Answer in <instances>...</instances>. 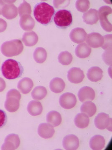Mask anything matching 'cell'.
Returning a JSON list of instances; mask_svg holds the SVG:
<instances>
[{
    "label": "cell",
    "instance_id": "cell-8",
    "mask_svg": "<svg viewBox=\"0 0 112 150\" xmlns=\"http://www.w3.org/2000/svg\"><path fill=\"white\" fill-rule=\"evenodd\" d=\"M60 105L63 108L70 109L74 107L77 102L76 97L71 93H65L60 97L59 99Z\"/></svg>",
    "mask_w": 112,
    "mask_h": 150
},
{
    "label": "cell",
    "instance_id": "cell-9",
    "mask_svg": "<svg viewBox=\"0 0 112 150\" xmlns=\"http://www.w3.org/2000/svg\"><path fill=\"white\" fill-rule=\"evenodd\" d=\"M20 145V139L18 135L10 134L6 137L4 143L1 147L2 150H15Z\"/></svg>",
    "mask_w": 112,
    "mask_h": 150
},
{
    "label": "cell",
    "instance_id": "cell-10",
    "mask_svg": "<svg viewBox=\"0 0 112 150\" xmlns=\"http://www.w3.org/2000/svg\"><path fill=\"white\" fill-rule=\"evenodd\" d=\"M86 42L89 47L98 48L102 47L104 43V37L100 33L93 32L86 36Z\"/></svg>",
    "mask_w": 112,
    "mask_h": 150
},
{
    "label": "cell",
    "instance_id": "cell-24",
    "mask_svg": "<svg viewBox=\"0 0 112 150\" xmlns=\"http://www.w3.org/2000/svg\"><path fill=\"white\" fill-rule=\"evenodd\" d=\"M89 145L92 150H102L105 146V139L101 135H95L91 138Z\"/></svg>",
    "mask_w": 112,
    "mask_h": 150
},
{
    "label": "cell",
    "instance_id": "cell-28",
    "mask_svg": "<svg viewBox=\"0 0 112 150\" xmlns=\"http://www.w3.org/2000/svg\"><path fill=\"white\" fill-rule=\"evenodd\" d=\"M97 110L96 105L90 101H85L80 107V111L88 117H92Z\"/></svg>",
    "mask_w": 112,
    "mask_h": 150
},
{
    "label": "cell",
    "instance_id": "cell-33",
    "mask_svg": "<svg viewBox=\"0 0 112 150\" xmlns=\"http://www.w3.org/2000/svg\"><path fill=\"white\" fill-rule=\"evenodd\" d=\"M90 3L88 0H78L76 2V7L80 12L84 13L90 7Z\"/></svg>",
    "mask_w": 112,
    "mask_h": 150
},
{
    "label": "cell",
    "instance_id": "cell-11",
    "mask_svg": "<svg viewBox=\"0 0 112 150\" xmlns=\"http://www.w3.org/2000/svg\"><path fill=\"white\" fill-rule=\"evenodd\" d=\"M67 79L71 83H80L84 79L85 75L83 71L80 68L73 67L68 72Z\"/></svg>",
    "mask_w": 112,
    "mask_h": 150
},
{
    "label": "cell",
    "instance_id": "cell-20",
    "mask_svg": "<svg viewBox=\"0 0 112 150\" xmlns=\"http://www.w3.org/2000/svg\"><path fill=\"white\" fill-rule=\"evenodd\" d=\"M34 86L33 81L29 78H23L18 82V88L23 94H26L31 91Z\"/></svg>",
    "mask_w": 112,
    "mask_h": 150
},
{
    "label": "cell",
    "instance_id": "cell-17",
    "mask_svg": "<svg viewBox=\"0 0 112 150\" xmlns=\"http://www.w3.org/2000/svg\"><path fill=\"white\" fill-rule=\"evenodd\" d=\"M20 25L23 30L30 31L35 25V22L30 15H25L20 17Z\"/></svg>",
    "mask_w": 112,
    "mask_h": 150
},
{
    "label": "cell",
    "instance_id": "cell-38",
    "mask_svg": "<svg viewBox=\"0 0 112 150\" xmlns=\"http://www.w3.org/2000/svg\"><path fill=\"white\" fill-rule=\"evenodd\" d=\"M6 84L4 79L0 77V93L4 90L6 88Z\"/></svg>",
    "mask_w": 112,
    "mask_h": 150
},
{
    "label": "cell",
    "instance_id": "cell-36",
    "mask_svg": "<svg viewBox=\"0 0 112 150\" xmlns=\"http://www.w3.org/2000/svg\"><path fill=\"white\" fill-rule=\"evenodd\" d=\"M7 116L4 110L0 109V129L4 127L7 123Z\"/></svg>",
    "mask_w": 112,
    "mask_h": 150
},
{
    "label": "cell",
    "instance_id": "cell-3",
    "mask_svg": "<svg viewBox=\"0 0 112 150\" xmlns=\"http://www.w3.org/2000/svg\"><path fill=\"white\" fill-rule=\"evenodd\" d=\"M23 48V44L21 40L19 39H14L3 43L1 46V51L4 56L11 57L21 54Z\"/></svg>",
    "mask_w": 112,
    "mask_h": 150
},
{
    "label": "cell",
    "instance_id": "cell-26",
    "mask_svg": "<svg viewBox=\"0 0 112 150\" xmlns=\"http://www.w3.org/2000/svg\"><path fill=\"white\" fill-rule=\"evenodd\" d=\"M46 120L48 123L54 127H57L62 123L61 115L59 112L55 110L50 111L47 114Z\"/></svg>",
    "mask_w": 112,
    "mask_h": 150
},
{
    "label": "cell",
    "instance_id": "cell-27",
    "mask_svg": "<svg viewBox=\"0 0 112 150\" xmlns=\"http://www.w3.org/2000/svg\"><path fill=\"white\" fill-rule=\"evenodd\" d=\"M89 122L88 116L83 112L78 113L75 117V124L79 129H85L88 127Z\"/></svg>",
    "mask_w": 112,
    "mask_h": 150
},
{
    "label": "cell",
    "instance_id": "cell-18",
    "mask_svg": "<svg viewBox=\"0 0 112 150\" xmlns=\"http://www.w3.org/2000/svg\"><path fill=\"white\" fill-rule=\"evenodd\" d=\"M83 21L86 24H96L99 19L98 11L95 9H90L83 14Z\"/></svg>",
    "mask_w": 112,
    "mask_h": 150
},
{
    "label": "cell",
    "instance_id": "cell-23",
    "mask_svg": "<svg viewBox=\"0 0 112 150\" xmlns=\"http://www.w3.org/2000/svg\"><path fill=\"white\" fill-rule=\"evenodd\" d=\"M38 40V35L34 31L25 32L22 36V42L27 46H35L37 44Z\"/></svg>",
    "mask_w": 112,
    "mask_h": 150
},
{
    "label": "cell",
    "instance_id": "cell-16",
    "mask_svg": "<svg viewBox=\"0 0 112 150\" xmlns=\"http://www.w3.org/2000/svg\"><path fill=\"white\" fill-rule=\"evenodd\" d=\"M18 13L17 8L11 3H8L5 5L1 10L3 16L8 20L15 18L17 16Z\"/></svg>",
    "mask_w": 112,
    "mask_h": 150
},
{
    "label": "cell",
    "instance_id": "cell-6",
    "mask_svg": "<svg viewBox=\"0 0 112 150\" xmlns=\"http://www.w3.org/2000/svg\"><path fill=\"white\" fill-rule=\"evenodd\" d=\"M112 8L110 6H104L99 8L98 16L102 28L107 32H111L112 23L109 20V17L111 16Z\"/></svg>",
    "mask_w": 112,
    "mask_h": 150
},
{
    "label": "cell",
    "instance_id": "cell-37",
    "mask_svg": "<svg viewBox=\"0 0 112 150\" xmlns=\"http://www.w3.org/2000/svg\"><path fill=\"white\" fill-rule=\"evenodd\" d=\"M7 26L6 22L4 20L0 18V33L4 32L6 29Z\"/></svg>",
    "mask_w": 112,
    "mask_h": 150
},
{
    "label": "cell",
    "instance_id": "cell-29",
    "mask_svg": "<svg viewBox=\"0 0 112 150\" xmlns=\"http://www.w3.org/2000/svg\"><path fill=\"white\" fill-rule=\"evenodd\" d=\"M47 53L46 49L43 47H38L35 49L33 53V58L38 64H42L46 61Z\"/></svg>",
    "mask_w": 112,
    "mask_h": 150
},
{
    "label": "cell",
    "instance_id": "cell-2",
    "mask_svg": "<svg viewBox=\"0 0 112 150\" xmlns=\"http://www.w3.org/2000/svg\"><path fill=\"white\" fill-rule=\"evenodd\" d=\"M1 71L6 79L13 80L20 77L24 69L20 63L13 59H8L3 63Z\"/></svg>",
    "mask_w": 112,
    "mask_h": 150
},
{
    "label": "cell",
    "instance_id": "cell-35",
    "mask_svg": "<svg viewBox=\"0 0 112 150\" xmlns=\"http://www.w3.org/2000/svg\"><path fill=\"white\" fill-rule=\"evenodd\" d=\"M103 59L104 62L107 65H111L112 64V51L111 50H108L105 51L103 54Z\"/></svg>",
    "mask_w": 112,
    "mask_h": 150
},
{
    "label": "cell",
    "instance_id": "cell-39",
    "mask_svg": "<svg viewBox=\"0 0 112 150\" xmlns=\"http://www.w3.org/2000/svg\"><path fill=\"white\" fill-rule=\"evenodd\" d=\"M5 4L3 1H0V15L1 14V10L3 7L4 6Z\"/></svg>",
    "mask_w": 112,
    "mask_h": 150
},
{
    "label": "cell",
    "instance_id": "cell-21",
    "mask_svg": "<svg viewBox=\"0 0 112 150\" xmlns=\"http://www.w3.org/2000/svg\"><path fill=\"white\" fill-rule=\"evenodd\" d=\"M65 83L63 80L60 78L53 79L50 83V88L51 91L55 93H59L64 90Z\"/></svg>",
    "mask_w": 112,
    "mask_h": 150
},
{
    "label": "cell",
    "instance_id": "cell-30",
    "mask_svg": "<svg viewBox=\"0 0 112 150\" xmlns=\"http://www.w3.org/2000/svg\"><path fill=\"white\" fill-rule=\"evenodd\" d=\"M47 94V90L43 86H37L32 91L31 96L36 100H41L45 98Z\"/></svg>",
    "mask_w": 112,
    "mask_h": 150
},
{
    "label": "cell",
    "instance_id": "cell-34",
    "mask_svg": "<svg viewBox=\"0 0 112 150\" xmlns=\"http://www.w3.org/2000/svg\"><path fill=\"white\" fill-rule=\"evenodd\" d=\"M104 43L102 46V48L106 51L112 50L111 34L104 35Z\"/></svg>",
    "mask_w": 112,
    "mask_h": 150
},
{
    "label": "cell",
    "instance_id": "cell-14",
    "mask_svg": "<svg viewBox=\"0 0 112 150\" xmlns=\"http://www.w3.org/2000/svg\"><path fill=\"white\" fill-rule=\"evenodd\" d=\"M39 136L43 139H48L52 138L55 134L54 127L49 123H42L39 125L37 129Z\"/></svg>",
    "mask_w": 112,
    "mask_h": 150
},
{
    "label": "cell",
    "instance_id": "cell-31",
    "mask_svg": "<svg viewBox=\"0 0 112 150\" xmlns=\"http://www.w3.org/2000/svg\"><path fill=\"white\" fill-rule=\"evenodd\" d=\"M58 59L59 63L64 66L69 65L72 62L73 57L72 55L67 51L62 52L59 54Z\"/></svg>",
    "mask_w": 112,
    "mask_h": 150
},
{
    "label": "cell",
    "instance_id": "cell-15",
    "mask_svg": "<svg viewBox=\"0 0 112 150\" xmlns=\"http://www.w3.org/2000/svg\"><path fill=\"white\" fill-rule=\"evenodd\" d=\"M87 35V33L83 28H76L71 31L69 37L73 42L79 44L85 41Z\"/></svg>",
    "mask_w": 112,
    "mask_h": 150
},
{
    "label": "cell",
    "instance_id": "cell-5",
    "mask_svg": "<svg viewBox=\"0 0 112 150\" xmlns=\"http://www.w3.org/2000/svg\"><path fill=\"white\" fill-rule=\"evenodd\" d=\"M54 21L57 27L66 28L72 24V14L69 11L61 10L56 13Z\"/></svg>",
    "mask_w": 112,
    "mask_h": 150
},
{
    "label": "cell",
    "instance_id": "cell-7",
    "mask_svg": "<svg viewBox=\"0 0 112 150\" xmlns=\"http://www.w3.org/2000/svg\"><path fill=\"white\" fill-rule=\"evenodd\" d=\"M95 126L100 130L108 129L112 131V119L106 113L101 112L98 114L94 120Z\"/></svg>",
    "mask_w": 112,
    "mask_h": 150
},
{
    "label": "cell",
    "instance_id": "cell-32",
    "mask_svg": "<svg viewBox=\"0 0 112 150\" xmlns=\"http://www.w3.org/2000/svg\"><path fill=\"white\" fill-rule=\"evenodd\" d=\"M32 9L31 6L25 1H23V2L20 4L18 8V12L20 16L25 15L31 14Z\"/></svg>",
    "mask_w": 112,
    "mask_h": 150
},
{
    "label": "cell",
    "instance_id": "cell-4",
    "mask_svg": "<svg viewBox=\"0 0 112 150\" xmlns=\"http://www.w3.org/2000/svg\"><path fill=\"white\" fill-rule=\"evenodd\" d=\"M21 96L17 90L12 89L8 92L4 106L8 112H13L18 110Z\"/></svg>",
    "mask_w": 112,
    "mask_h": 150
},
{
    "label": "cell",
    "instance_id": "cell-12",
    "mask_svg": "<svg viewBox=\"0 0 112 150\" xmlns=\"http://www.w3.org/2000/svg\"><path fill=\"white\" fill-rule=\"evenodd\" d=\"M78 96L80 102L91 101L95 98V92L92 88L84 86L79 90L78 93Z\"/></svg>",
    "mask_w": 112,
    "mask_h": 150
},
{
    "label": "cell",
    "instance_id": "cell-22",
    "mask_svg": "<svg viewBox=\"0 0 112 150\" xmlns=\"http://www.w3.org/2000/svg\"><path fill=\"white\" fill-rule=\"evenodd\" d=\"M43 107L41 103L37 100H31L28 103L27 110L32 116L40 115L43 112Z\"/></svg>",
    "mask_w": 112,
    "mask_h": 150
},
{
    "label": "cell",
    "instance_id": "cell-25",
    "mask_svg": "<svg viewBox=\"0 0 112 150\" xmlns=\"http://www.w3.org/2000/svg\"><path fill=\"white\" fill-rule=\"evenodd\" d=\"M91 49L85 43L78 45L75 50L76 55L80 59H85L90 56Z\"/></svg>",
    "mask_w": 112,
    "mask_h": 150
},
{
    "label": "cell",
    "instance_id": "cell-19",
    "mask_svg": "<svg viewBox=\"0 0 112 150\" xmlns=\"http://www.w3.org/2000/svg\"><path fill=\"white\" fill-rule=\"evenodd\" d=\"M87 76L89 80L93 82H96L102 79L103 76V71L99 67H92L88 69Z\"/></svg>",
    "mask_w": 112,
    "mask_h": 150
},
{
    "label": "cell",
    "instance_id": "cell-1",
    "mask_svg": "<svg viewBox=\"0 0 112 150\" xmlns=\"http://www.w3.org/2000/svg\"><path fill=\"white\" fill-rule=\"evenodd\" d=\"M55 12L53 7L42 2L35 5L33 14L37 22L44 25H47L52 21Z\"/></svg>",
    "mask_w": 112,
    "mask_h": 150
},
{
    "label": "cell",
    "instance_id": "cell-13",
    "mask_svg": "<svg viewBox=\"0 0 112 150\" xmlns=\"http://www.w3.org/2000/svg\"><path fill=\"white\" fill-rule=\"evenodd\" d=\"M62 144L65 150H75L79 147V141L76 136L71 134L67 135L64 138Z\"/></svg>",
    "mask_w": 112,
    "mask_h": 150
}]
</instances>
